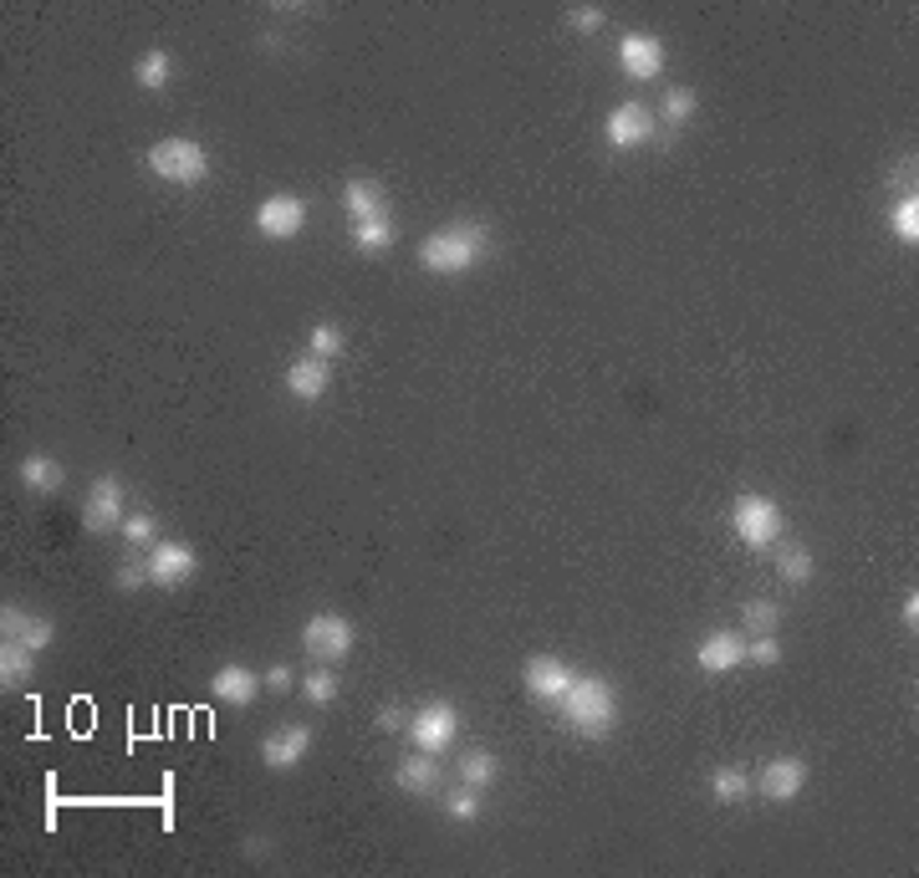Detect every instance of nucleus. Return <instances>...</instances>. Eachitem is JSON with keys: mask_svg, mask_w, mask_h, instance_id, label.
I'll use <instances>...</instances> for the list:
<instances>
[{"mask_svg": "<svg viewBox=\"0 0 919 878\" xmlns=\"http://www.w3.org/2000/svg\"><path fill=\"white\" fill-rule=\"evenodd\" d=\"M133 83L149 87V93H159V87L174 83V56L164 52V46H153V52H143L139 62H133Z\"/></svg>", "mask_w": 919, "mask_h": 878, "instance_id": "b1692460", "label": "nucleus"}, {"mask_svg": "<svg viewBox=\"0 0 919 878\" xmlns=\"http://www.w3.org/2000/svg\"><path fill=\"white\" fill-rule=\"evenodd\" d=\"M31 674H36V649L0 639V684H6V690H21V684H31Z\"/></svg>", "mask_w": 919, "mask_h": 878, "instance_id": "4be33fe9", "label": "nucleus"}, {"mask_svg": "<svg viewBox=\"0 0 919 878\" xmlns=\"http://www.w3.org/2000/svg\"><path fill=\"white\" fill-rule=\"evenodd\" d=\"M445 817H450V823H475V817H480V792H475V787L450 792L445 796Z\"/></svg>", "mask_w": 919, "mask_h": 878, "instance_id": "473e14b6", "label": "nucleus"}, {"mask_svg": "<svg viewBox=\"0 0 919 878\" xmlns=\"http://www.w3.org/2000/svg\"><path fill=\"white\" fill-rule=\"evenodd\" d=\"M695 664L705 674H731L746 664V633H736V628H715V633H705L695 649Z\"/></svg>", "mask_w": 919, "mask_h": 878, "instance_id": "2eb2a0df", "label": "nucleus"}, {"mask_svg": "<svg viewBox=\"0 0 919 878\" xmlns=\"http://www.w3.org/2000/svg\"><path fill=\"white\" fill-rule=\"evenodd\" d=\"M777 628H781V603H771V598L740 603V633H746V639H756V633H777Z\"/></svg>", "mask_w": 919, "mask_h": 878, "instance_id": "a878e982", "label": "nucleus"}, {"mask_svg": "<svg viewBox=\"0 0 919 878\" xmlns=\"http://www.w3.org/2000/svg\"><path fill=\"white\" fill-rule=\"evenodd\" d=\"M143 583H149V567H143V562H123V567L112 572V587H118V593H139Z\"/></svg>", "mask_w": 919, "mask_h": 878, "instance_id": "4c0bfd02", "label": "nucleus"}, {"mask_svg": "<svg viewBox=\"0 0 919 878\" xmlns=\"http://www.w3.org/2000/svg\"><path fill=\"white\" fill-rule=\"evenodd\" d=\"M409 736H414V751H450L460 736V711L450 700H424L419 711H409Z\"/></svg>", "mask_w": 919, "mask_h": 878, "instance_id": "39448f33", "label": "nucleus"}, {"mask_svg": "<svg viewBox=\"0 0 919 878\" xmlns=\"http://www.w3.org/2000/svg\"><path fill=\"white\" fill-rule=\"evenodd\" d=\"M501 781V756L486 751V746H471V751H460V787H475V792H486Z\"/></svg>", "mask_w": 919, "mask_h": 878, "instance_id": "412c9836", "label": "nucleus"}, {"mask_svg": "<svg viewBox=\"0 0 919 878\" xmlns=\"http://www.w3.org/2000/svg\"><path fill=\"white\" fill-rule=\"evenodd\" d=\"M711 796L721 802V807H736V802H746L752 796V777H746V767H721L711 777Z\"/></svg>", "mask_w": 919, "mask_h": 878, "instance_id": "bb28decb", "label": "nucleus"}, {"mask_svg": "<svg viewBox=\"0 0 919 878\" xmlns=\"http://www.w3.org/2000/svg\"><path fill=\"white\" fill-rule=\"evenodd\" d=\"M603 139L613 143V149H644V143L655 139V112L644 108V102H618V108L603 118Z\"/></svg>", "mask_w": 919, "mask_h": 878, "instance_id": "ddd939ff", "label": "nucleus"}, {"mask_svg": "<svg viewBox=\"0 0 919 878\" xmlns=\"http://www.w3.org/2000/svg\"><path fill=\"white\" fill-rule=\"evenodd\" d=\"M378 730H409V711L404 705H383L378 711Z\"/></svg>", "mask_w": 919, "mask_h": 878, "instance_id": "ea45409f", "label": "nucleus"}, {"mask_svg": "<svg viewBox=\"0 0 919 878\" xmlns=\"http://www.w3.org/2000/svg\"><path fill=\"white\" fill-rule=\"evenodd\" d=\"M337 670L333 664H317L312 674H302V684H296V695L306 700V705H317V711H327V705H337Z\"/></svg>", "mask_w": 919, "mask_h": 878, "instance_id": "393cba45", "label": "nucleus"}, {"mask_svg": "<svg viewBox=\"0 0 919 878\" xmlns=\"http://www.w3.org/2000/svg\"><path fill=\"white\" fill-rule=\"evenodd\" d=\"M353 246H358L363 256H378V251H389V246H393V220H389V215H378V220H363V225H353Z\"/></svg>", "mask_w": 919, "mask_h": 878, "instance_id": "c85d7f7f", "label": "nucleus"}, {"mask_svg": "<svg viewBox=\"0 0 919 878\" xmlns=\"http://www.w3.org/2000/svg\"><path fill=\"white\" fill-rule=\"evenodd\" d=\"M603 21H608V11H603V6H567V26L583 31V36H593Z\"/></svg>", "mask_w": 919, "mask_h": 878, "instance_id": "c9c22d12", "label": "nucleus"}, {"mask_svg": "<svg viewBox=\"0 0 919 878\" xmlns=\"http://www.w3.org/2000/svg\"><path fill=\"white\" fill-rule=\"evenodd\" d=\"M15 475H21V486L36 490V496H52V490H62V480H67L62 460H52V455H26Z\"/></svg>", "mask_w": 919, "mask_h": 878, "instance_id": "5701e85b", "label": "nucleus"}, {"mask_svg": "<svg viewBox=\"0 0 919 878\" xmlns=\"http://www.w3.org/2000/svg\"><path fill=\"white\" fill-rule=\"evenodd\" d=\"M0 639L11 643H26V649H36L42 654L46 643L56 639V618H42V614H21V608H0Z\"/></svg>", "mask_w": 919, "mask_h": 878, "instance_id": "dca6fc26", "label": "nucleus"}, {"mask_svg": "<svg viewBox=\"0 0 919 878\" xmlns=\"http://www.w3.org/2000/svg\"><path fill=\"white\" fill-rule=\"evenodd\" d=\"M343 209L353 215V225L378 220V215H389V205H383V184H378V180H368V174H353V180L343 184Z\"/></svg>", "mask_w": 919, "mask_h": 878, "instance_id": "6ab92c4d", "label": "nucleus"}, {"mask_svg": "<svg viewBox=\"0 0 919 878\" xmlns=\"http://www.w3.org/2000/svg\"><path fill=\"white\" fill-rule=\"evenodd\" d=\"M664 62H669V52L655 31H628L624 42H618V67H624L634 83H655L659 72H664Z\"/></svg>", "mask_w": 919, "mask_h": 878, "instance_id": "f8f14e48", "label": "nucleus"}, {"mask_svg": "<svg viewBox=\"0 0 919 878\" xmlns=\"http://www.w3.org/2000/svg\"><path fill=\"white\" fill-rule=\"evenodd\" d=\"M572 680H577V670H572L567 659H558V654H531L527 664H521V684H527V695L547 700V705H558V700L567 695Z\"/></svg>", "mask_w": 919, "mask_h": 878, "instance_id": "9d476101", "label": "nucleus"}, {"mask_svg": "<svg viewBox=\"0 0 919 878\" xmlns=\"http://www.w3.org/2000/svg\"><path fill=\"white\" fill-rule=\"evenodd\" d=\"M153 536H159V521H153L149 511H128V521H123V542L143 546V542H153Z\"/></svg>", "mask_w": 919, "mask_h": 878, "instance_id": "f704fd0d", "label": "nucleus"}, {"mask_svg": "<svg viewBox=\"0 0 919 878\" xmlns=\"http://www.w3.org/2000/svg\"><path fill=\"white\" fill-rule=\"evenodd\" d=\"M327 383H333V362L327 358H296L292 368H286V393H292L296 404H317L322 393H327Z\"/></svg>", "mask_w": 919, "mask_h": 878, "instance_id": "f3484780", "label": "nucleus"}, {"mask_svg": "<svg viewBox=\"0 0 919 878\" xmlns=\"http://www.w3.org/2000/svg\"><path fill=\"white\" fill-rule=\"evenodd\" d=\"M777 572H781V583H812V552L802 542H787L777 557Z\"/></svg>", "mask_w": 919, "mask_h": 878, "instance_id": "c756f323", "label": "nucleus"}, {"mask_svg": "<svg viewBox=\"0 0 919 878\" xmlns=\"http://www.w3.org/2000/svg\"><path fill=\"white\" fill-rule=\"evenodd\" d=\"M731 531H736L752 552H766V546H777L781 536H787V517H781V506L771 501V496L740 490L736 506H731Z\"/></svg>", "mask_w": 919, "mask_h": 878, "instance_id": "20e7f679", "label": "nucleus"}, {"mask_svg": "<svg viewBox=\"0 0 919 878\" xmlns=\"http://www.w3.org/2000/svg\"><path fill=\"white\" fill-rule=\"evenodd\" d=\"M306 348H312V358H327V362H333L337 353L348 348V333H343L337 322H317V327H312V337H306Z\"/></svg>", "mask_w": 919, "mask_h": 878, "instance_id": "7c9ffc66", "label": "nucleus"}, {"mask_svg": "<svg viewBox=\"0 0 919 878\" xmlns=\"http://www.w3.org/2000/svg\"><path fill=\"white\" fill-rule=\"evenodd\" d=\"M889 230H894V240H899V246H919V195L894 199Z\"/></svg>", "mask_w": 919, "mask_h": 878, "instance_id": "cd10ccee", "label": "nucleus"}, {"mask_svg": "<svg viewBox=\"0 0 919 878\" xmlns=\"http://www.w3.org/2000/svg\"><path fill=\"white\" fill-rule=\"evenodd\" d=\"M149 174H159L164 184H180V189H195V184L209 180V149L190 133H174V139H159L143 154Z\"/></svg>", "mask_w": 919, "mask_h": 878, "instance_id": "7ed1b4c3", "label": "nucleus"}, {"mask_svg": "<svg viewBox=\"0 0 919 878\" xmlns=\"http://www.w3.org/2000/svg\"><path fill=\"white\" fill-rule=\"evenodd\" d=\"M915 169H919V159L915 154H905L899 164L889 169V184H894V195L905 199V195H915Z\"/></svg>", "mask_w": 919, "mask_h": 878, "instance_id": "e433bc0d", "label": "nucleus"}, {"mask_svg": "<svg viewBox=\"0 0 919 878\" xmlns=\"http://www.w3.org/2000/svg\"><path fill=\"white\" fill-rule=\"evenodd\" d=\"M746 664H781L777 633H756V639H746Z\"/></svg>", "mask_w": 919, "mask_h": 878, "instance_id": "72a5a7b5", "label": "nucleus"}, {"mask_svg": "<svg viewBox=\"0 0 919 878\" xmlns=\"http://www.w3.org/2000/svg\"><path fill=\"white\" fill-rule=\"evenodd\" d=\"M695 108H700V93H695V87H669V93H664V108H659V112H664V123L680 128V123H690V118H695Z\"/></svg>", "mask_w": 919, "mask_h": 878, "instance_id": "2f4dec72", "label": "nucleus"}, {"mask_svg": "<svg viewBox=\"0 0 919 878\" xmlns=\"http://www.w3.org/2000/svg\"><path fill=\"white\" fill-rule=\"evenodd\" d=\"M306 751H312V725H296V720L277 725V730L261 740V761L271 771H296L306 761Z\"/></svg>", "mask_w": 919, "mask_h": 878, "instance_id": "4468645a", "label": "nucleus"}, {"mask_svg": "<svg viewBox=\"0 0 919 878\" xmlns=\"http://www.w3.org/2000/svg\"><path fill=\"white\" fill-rule=\"evenodd\" d=\"M83 521H87L93 536H102V531H123V521H128L123 475H98V480H93V490H87V501H83Z\"/></svg>", "mask_w": 919, "mask_h": 878, "instance_id": "0eeeda50", "label": "nucleus"}, {"mask_svg": "<svg viewBox=\"0 0 919 878\" xmlns=\"http://www.w3.org/2000/svg\"><path fill=\"white\" fill-rule=\"evenodd\" d=\"M393 781H399V792L409 796H430L440 787V767H434L430 751H409L399 767H393Z\"/></svg>", "mask_w": 919, "mask_h": 878, "instance_id": "aec40b11", "label": "nucleus"}, {"mask_svg": "<svg viewBox=\"0 0 919 878\" xmlns=\"http://www.w3.org/2000/svg\"><path fill=\"white\" fill-rule=\"evenodd\" d=\"M899 624H905L909 633H915V624H919V593H909V598L899 603Z\"/></svg>", "mask_w": 919, "mask_h": 878, "instance_id": "a19ab883", "label": "nucleus"}, {"mask_svg": "<svg viewBox=\"0 0 919 878\" xmlns=\"http://www.w3.org/2000/svg\"><path fill=\"white\" fill-rule=\"evenodd\" d=\"M246 853H251V858H261V853H271V843H266V837H246Z\"/></svg>", "mask_w": 919, "mask_h": 878, "instance_id": "79ce46f5", "label": "nucleus"}, {"mask_svg": "<svg viewBox=\"0 0 919 878\" xmlns=\"http://www.w3.org/2000/svg\"><path fill=\"white\" fill-rule=\"evenodd\" d=\"M558 715L577 736L598 740L618 725V690H613L603 674H577V680L567 684V695L558 700Z\"/></svg>", "mask_w": 919, "mask_h": 878, "instance_id": "f03ea898", "label": "nucleus"}, {"mask_svg": "<svg viewBox=\"0 0 919 878\" xmlns=\"http://www.w3.org/2000/svg\"><path fill=\"white\" fill-rule=\"evenodd\" d=\"M209 684H215V700H220V705H230V711H246V705H256V695L266 690V680H256V670H246V664H220Z\"/></svg>", "mask_w": 919, "mask_h": 878, "instance_id": "a211bd4d", "label": "nucleus"}, {"mask_svg": "<svg viewBox=\"0 0 919 878\" xmlns=\"http://www.w3.org/2000/svg\"><path fill=\"white\" fill-rule=\"evenodd\" d=\"M261 680H266V690H271V695H292L296 684H302V680H296L292 664H271V670H266Z\"/></svg>", "mask_w": 919, "mask_h": 878, "instance_id": "58836bf2", "label": "nucleus"}, {"mask_svg": "<svg viewBox=\"0 0 919 878\" xmlns=\"http://www.w3.org/2000/svg\"><path fill=\"white\" fill-rule=\"evenodd\" d=\"M302 649L306 659H317V664H343L353 654V624L343 614H312L302 624Z\"/></svg>", "mask_w": 919, "mask_h": 878, "instance_id": "423d86ee", "label": "nucleus"}, {"mask_svg": "<svg viewBox=\"0 0 919 878\" xmlns=\"http://www.w3.org/2000/svg\"><path fill=\"white\" fill-rule=\"evenodd\" d=\"M802 787H808V761L802 756H771L761 777L752 781V792H761L766 802H797Z\"/></svg>", "mask_w": 919, "mask_h": 878, "instance_id": "9b49d317", "label": "nucleus"}, {"mask_svg": "<svg viewBox=\"0 0 919 878\" xmlns=\"http://www.w3.org/2000/svg\"><path fill=\"white\" fill-rule=\"evenodd\" d=\"M302 225H306V199L302 195H266L261 205H256V236H266V240H292V236H302Z\"/></svg>", "mask_w": 919, "mask_h": 878, "instance_id": "1a4fd4ad", "label": "nucleus"}, {"mask_svg": "<svg viewBox=\"0 0 919 878\" xmlns=\"http://www.w3.org/2000/svg\"><path fill=\"white\" fill-rule=\"evenodd\" d=\"M486 251H490V225L465 215V220H450L434 236H424L419 265L434 271V277H465V271H475V265L486 261Z\"/></svg>", "mask_w": 919, "mask_h": 878, "instance_id": "f257e3e1", "label": "nucleus"}, {"mask_svg": "<svg viewBox=\"0 0 919 878\" xmlns=\"http://www.w3.org/2000/svg\"><path fill=\"white\" fill-rule=\"evenodd\" d=\"M143 567H149V583L153 587L174 593V587H184L199 572V552L190 542H153V552L143 557Z\"/></svg>", "mask_w": 919, "mask_h": 878, "instance_id": "6e6552de", "label": "nucleus"}]
</instances>
